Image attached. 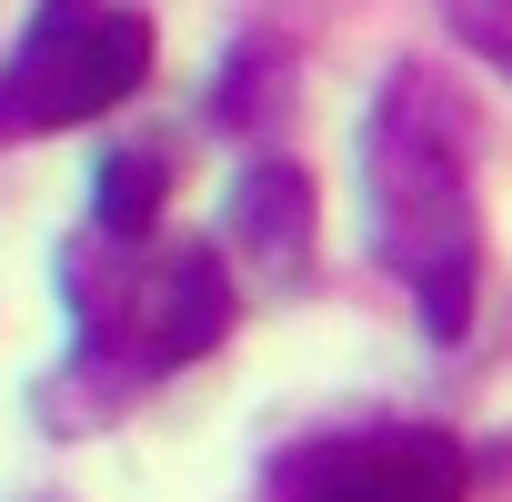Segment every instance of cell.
Returning <instances> with one entry per match:
<instances>
[{"label": "cell", "instance_id": "obj_1", "mask_svg": "<svg viewBox=\"0 0 512 502\" xmlns=\"http://www.w3.org/2000/svg\"><path fill=\"white\" fill-rule=\"evenodd\" d=\"M362 191H372V251L402 272L432 342H462L472 282H482V201H472V111L442 71L402 61L362 131Z\"/></svg>", "mask_w": 512, "mask_h": 502}, {"label": "cell", "instance_id": "obj_2", "mask_svg": "<svg viewBox=\"0 0 512 502\" xmlns=\"http://www.w3.org/2000/svg\"><path fill=\"white\" fill-rule=\"evenodd\" d=\"M61 302L81 332V362L101 382H161L201 362L231 332V272L211 241H151V231H91L61 262Z\"/></svg>", "mask_w": 512, "mask_h": 502}, {"label": "cell", "instance_id": "obj_3", "mask_svg": "<svg viewBox=\"0 0 512 502\" xmlns=\"http://www.w3.org/2000/svg\"><path fill=\"white\" fill-rule=\"evenodd\" d=\"M141 81H151V11H131V0H41L21 51L0 61V141L101 121Z\"/></svg>", "mask_w": 512, "mask_h": 502}, {"label": "cell", "instance_id": "obj_4", "mask_svg": "<svg viewBox=\"0 0 512 502\" xmlns=\"http://www.w3.org/2000/svg\"><path fill=\"white\" fill-rule=\"evenodd\" d=\"M272 502H472V462L432 422L312 432L272 462Z\"/></svg>", "mask_w": 512, "mask_h": 502}, {"label": "cell", "instance_id": "obj_5", "mask_svg": "<svg viewBox=\"0 0 512 502\" xmlns=\"http://www.w3.org/2000/svg\"><path fill=\"white\" fill-rule=\"evenodd\" d=\"M231 241L251 251V262L292 272L302 251H312V171H292V161L241 171V191H231Z\"/></svg>", "mask_w": 512, "mask_h": 502}, {"label": "cell", "instance_id": "obj_6", "mask_svg": "<svg viewBox=\"0 0 512 502\" xmlns=\"http://www.w3.org/2000/svg\"><path fill=\"white\" fill-rule=\"evenodd\" d=\"M161 191H171V161L151 151V141H131V151H111L101 161V201H91V231H151L161 221Z\"/></svg>", "mask_w": 512, "mask_h": 502}, {"label": "cell", "instance_id": "obj_7", "mask_svg": "<svg viewBox=\"0 0 512 502\" xmlns=\"http://www.w3.org/2000/svg\"><path fill=\"white\" fill-rule=\"evenodd\" d=\"M442 11H452V31H462V41L512 81V0H442Z\"/></svg>", "mask_w": 512, "mask_h": 502}]
</instances>
